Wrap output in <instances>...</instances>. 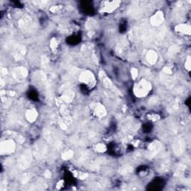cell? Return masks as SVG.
<instances>
[{
	"label": "cell",
	"instance_id": "obj_1",
	"mask_svg": "<svg viewBox=\"0 0 191 191\" xmlns=\"http://www.w3.org/2000/svg\"><path fill=\"white\" fill-rule=\"evenodd\" d=\"M152 90V84L145 79H142L134 85V93L136 96L144 97Z\"/></svg>",
	"mask_w": 191,
	"mask_h": 191
},
{
	"label": "cell",
	"instance_id": "obj_2",
	"mask_svg": "<svg viewBox=\"0 0 191 191\" xmlns=\"http://www.w3.org/2000/svg\"><path fill=\"white\" fill-rule=\"evenodd\" d=\"M15 143L13 140H7L2 142L0 146V152L1 154H11L15 150Z\"/></svg>",
	"mask_w": 191,
	"mask_h": 191
},
{
	"label": "cell",
	"instance_id": "obj_3",
	"mask_svg": "<svg viewBox=\"0 0 191 191\" xmlns=\"http://www.w3.org/2000/svg\"><path fill=\"white\" fill-rule=\"evenodd\" d=\"M31 162H32V153L29 150H26L18 160V163L21 169L28 168L31 164Z\"/></svg>",
	"mask_w": 191,
	"mask_h": 191
},
{
	"label": "cell",
	"instance_id": "obj_4",
	"mask_svg": "<svg viewBox=\"0 0 191 191\" xmlns=\"http://www.w3.org/2000/svg\"><path fill=\"white\" fill-rule=\"evenodd\" d=\"M28 75V70L23 66L15 68L13 71V76L18 82H22Z\"/></svg>",
	"mask_w": 191,
	"mask_h": 191
},
{
	"label": "cell",
	"instance_id": "obj_5",
	"mask_svg": "<svg viewBox=\"0 0 191 191\" xmlns=\"http://www.w3.org/2000/svg\"><path fill=\"white\" fill-rule=\"evenodd\" d=\"M120 2L119 1L105 2L103 7L101 9V12L102 13H111L113 11L116 10L120 6Z\"/></svg>",
	"mask_w": 191,
	"mask_h": 191
},
{
	"label": "cell",
	"instance_id": "obj_6",
	"mask_svg": "<svg viewBox=\"0 0 191 191\" xmlns=\"http://www.w3.org/2000/svg\"><path fill=\"white\" fill-rule=\"evenodd\" d=\"M79 81L86 84H93L95 81L94 75L91 71H84L79 76Z\"/></svg>",
	"mask_w": 191,
	"mask_h": 191
},
{
	"label": "cell",
	"instance_id": "obj_7",
	"mask_svg": "<svg viewBox=\"0 0 191 191\" xmlns=\"http://www.w3.org/2000/svg\"><path fill=\"white\" fill-rule=\"evenodd\" d=\"M148 149H149V158H152V157L155 156L158 152H160V150L161 149V144L158 141H155L153 143L149 144V147H148Z\"/></svg>",
	"mask_w": 191,
	"mask_h": 191
},
{
	"label": "cell",
	"instance_id": "obj_8",
	"mask_svg": "<svg viewBox=\"0 0 191 191\" xmlns=\"http://www.w3.org/2000/svg\"><path fill=\"white\" fill-rule=\"evenodd\" d=\"M163 20H164V16L163 12L158 11L151 17L150 23L153 26H158L163 22Z\"/></svg>",
	"mask_w": 191,
	"mask_h": 191
},
{
	"label": "cell",
	"instance_id": "obj_9",
	"mask_svg": "<svg viewBox=\"0 0 191 191\" xmlns=\"http://www.w3.org/2000/svg\"><path fill=\"white\" fill-rule=\"evenodd\" d=\"M185 144L182 139H178L175 142L174 152L176 155H178L182 154L184 151H185Z\"/></svg>",
	"mask_w": 191,
	"mask_h": 191
},
{
	"label": "cell",
	"instance_id": "obj_10",
	"mask_svg": "<svg viewBox=\"0 0 191 191\" xmlns=\"http://www.w3.org/2000/svg\"><path fill=\"white\" fill-rule=\"evenodd\" d=\"M176 31L184 35H190L191 33L190 26L188 24H179L176 26Z\"/></svg>",
	"mask_w": 191,
	"mask_h": 191
},
{
	"label": "cell",
	"instance_id": "obj_11",
	"mask_svg": "<svg viewBox=\"0 0 191 191\" xmlns=\"http://www.w3.org/2000/svg\"><path fill=\"white\" fill-rule=\"evenodd\" d=\"M94 113L96 116L98 117H103L107 113V111H106V108L102 104L98 103L96 104L95 106Z\"/></svg>",
	"mask_w": 191,
	"mask_h": 191
},
{
	"label": "cell",
	"instance_id": "obj_12",
	"mask_svg": "<svg viewBox=\"0 0 191 191\" xmlns=\"http://www.w3.org/2000/svg\"><path fill=\"white\" fill-rule=\"evenodd\" d=\"M158 54L154 50H149L146 54V60L150 64H155L158 61Z\"/></svg>",
	"mask_w": 191,
	"mask_h": 191
},
{
	"label": "cell",
	"instance_id": "obj_13",
	"mask_svg": "<svg viewBox=\"0 0 191 191\" xmlns=\"http://www.w3.org/2000/svg\"><path fill=\"white\" fill-rule=\"evenodd\" d=\"M26 117L28 122H34L37 117V112L35 109H28L26 112Z\"/></svg>",
	"mask_w": 191,
	"mask_h": 191
},
{
	"label": "cell",
	"instance_id": "obj_14",
	"mask_svg": "<svg viewBox=\"0 0 191 191\" xmlns=\"http://www.w3.org/2000/svg\"><path fill=\"white\" fill-rule=\"evenodd\" d=\"M100 77L101 81H102V84H103L106 87H112V86H113L112 82H111V81L108 79V77L107 75L104 74V72H102V71L100 72Z\"/></svg>",
	"mask_w": 191,
	"mask_h": 191
},
{
	"label": "cell",
	"instance_id": "obj_15",
	"mask_svg": "<svg viewBox=\"0 0 191 191\" xmlns=\"http://www.w3.org/2000/svg\"><path fill=\"white\" fill-rule=\"evenodd\" d=\"M75 97V93L73 91H68L65 92L62 96V100L65 102H71Z\"/></svg>",
	"mask_w": 191,
	"mask_h": 191
},
{
	"label": "cell",
	"instance_id": "obj_16",
	"mask_svg": "<svg viewBox=\"0 0 191 191\" xmlns=\"http://www.w3.org/2000/svg\"><path fill=\"white\" fill-rule=\"evenodd\" d=\"M25 52H25V47H23V46H19L15 53V56H17V58H19V57H23V55H25Z\"/></svg>",
	"mask_w": 191,
	"mask_h": 191
},
{
	"label": "cell",
	"instance_id": "obj_17",
	"mask_svg": "<svg viewBox=\"0 0 191 191\" xmlns=\"http://www.w3.org/2000/svg\"><path fill=\"white\" fill-rule=\"evenodd\" d=\"M73 155H74L73 151L68 150L62 155V158L64 160H66H66H69V159H70V158H73Z\"/></svg>",
	"mask_w": 191,
	"mask_h": 191
},
{
	"label": "cell",
	"instance_id": "obj_18",
	"mask_svg": "<svg viewBox=\"0 0 191 191\" xmlns=\"http://www.w3.org/2000/svg\"><path fill=\"white\" fill-rule=\"evenodd\" d=\"M96 150L98 152H104L106 151V146L102 143H99L95 147Z\"/></svg>",
	"mask_w": 191,
	"mask_h": 191
},
{
	"label": "cell",
	"instance_id": "obj_19",
	"mask_svg": "<svg viewBox=\"0 0 191 191\" xmlns=\"http://www.w3.org/2000/svg\"><path fill=\"white\" fill-rule=\"evenodd\" d=\"M131 171H132V167H124L120 169V172H121L122 174L130 173Z\"/></svg>",
	"mask_w": 191,
	"mask_h": 191
},
{
	"label": "cell",
	"instance_id": "obj_20",
	"mask_svg": "<svg viewBox=\"0 0 191 191\" xmlns=\"http://www.w3.org/2000/svg\"><path fill=\"white\" fill-rule=\"evenodd\" d=\"M58 46V44H57L56 39L55 38H52L51 42H50V46H51L52 50H55Z\"/></svg>",
	"mask_w": 191,
	"mask_h": 191
},
{
	"label": "cell",
	"instance_id": "obj_21",
	"mask_svg": "<svg viewBox=\"0 0 191 191\" xmlns=\"http://www.w3.org/2000/svg\"><path fill=\"white\" fill-rule=\"evenodd\" d=\"M131 75L133 79H136L138 76V70L136 68H131Z\"/></svg>",
	"mask_w": 191,
	"mask_h": 191
},
{
	"label": "cell",
	"instance_id": "obj_22",
	"mask_svg": "<svg viewBox=\"0 0 191 191\" xmlns=\"http://www.w3.org/2000/svg\"><path fill=\"white\" fill-rule=\"evenodd\" d=\"M148 117L150 120H152V121H157V120H158L160 119V116L158 114H155V113H153V114H149V116H148Z\"/></svg>",
	"mask_w": 191,
	"mask_h": 191
},
{
	"label": "cell",
	"instance_id": "obj_23",
	"mask_svg": "<svg viewBox=\"0 0 191 191\" xmlns=\"http://www.w3.org/2000/svg\"><path fill=\"white\" fill-rule=\"evenodd\" d=\"M185 68L188 70V71H190V68H191V62H190V56H187V60L185 61Z\"/></svg>",
	"mask_w": 191,
	"mask_h": 191
},
{
	"label": "cell",
	"instance_id": "obj_24",
	"mask_svg": "<svg viewBox=\"0 0 191 191\" xmlns=\"http://www.w3.org/2000/svg\"><path fill=\"white\" fill-rule=\"evenodd\" d=\"M163 71L165 73H167V74H171V73H172V70H171L170 68L167 67V66H166V67L163 68Z\"/></svg>",
	"mask_w": 191,
	"mask_h": 191
},
{
	"label": "cell",
	"instance_id": "obj_25",
	"mask_svg": "<svg viewBox=\"0 0 191 191\" xmlns=\"http://www.w3.org/2000/svg\"><path fill=\"white\" fill-rule=\"evenodd\" d=\"M88 177V174L87 173H82L80 175V176H79V178H80L81 180H84L86 179Z\"/></svg>",
	"mask_w": 191,
	"mask_h": 191
},
{
	"label": "cell",
	"instance_id": "obj_26",
	"mask_svg": "<svg viewBox=\"0 0 191 191\" xmlns=\"http://www.w3.org/2000/svg\"><path fill=\"white\" fill-rule=\"evenodd\" d=\"M59 10V7L58 6H54L52 7V8L50 9V11H51L52 12H53V13H55V12H57V11Z\"/></svg>",
	"mask_w": 191,
	"mask_h": 191
},
{
	"label": "cell",
	"instance_id": "obj_27",
	"mask_svg": "<svg viewBox=\"0 0 191 191\" xmlns=\"http://www.w3.org/2000/svg\"><path fill=\"white\" fill-rule=\"evenodd\" d=\"M52 176V173L50 172V171H46V172H45V177H46V178H50Z\"/></svg>",
	"mask_w": 191,
	"mask_h": 191
},
{
	"label": "cell",
	"instance_id": "obj_28",
	"mask_svg": "<svg viewBox=\"0 0 191 191\" xmlns=\"http://www.w3.org/2000/svg\"><path fill=\"white\" fill-rule=\"evenodd\" d=\"M63 183H64V181H60L58 183H57V189H60L61 187L63 186Z\"/></svg>",
	"mask_w": 191,
	"mask_h": 191
}]
</instances>
